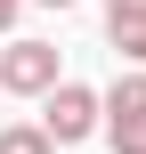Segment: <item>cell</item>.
I'll use <instances>...</instances> for the list:
<instances>
[{
  "label": "cell",
  "mask_w": 146,
  "mask_h": 154,
  "mask_svg": "<svg viewBox=\"0 0 146 154\" xmlns=\"http://www.w3.org/2000/svg\"><path fill=\"white\" fill-rule=\"evenodd\" d=\"M138 114H146V73L130 65V73H122L106 97H98V122H138Z\"/></svg>",
  "instance_id": "obj_4"
},
{
  "label": "cell",
  "mask_w": 146,
  "mask_h": 154,
  "mask_svg": "<svg viewBox=\"0 0 146 154\" xmlns=\"http://www.w3.org/2000/svg\"><path fill=\"white\" fill-rule=\"evenodd\" d=\"M98 130H106L114 154H146V114H138V122H98Z\"/></svg>",
  "instance_id": "obj_6"
},
{
  "label": "cell",
  "mask_w": 146,
  "mask_h": 154,
  "mask_svg": "<svg viewBox=\"0 0 146 154\" xmlns=\"http://www.w3.org/2000/svg\"><path fill=\"white\" fill-rule=\"evenodd\" d=\"M49 81H65L57 73V41H8L0 49V89L8 97H41Z\"/></svg>",
  "instance_id": "obj_2"
},
{
  "label": "cell",
  "mask_w": 146,
  "mask_h": 154,
  "mask_svg": "<svg viewBox=\"0 0 146 154\" xmlns=\"http://www.w3.org/2000/svg\"><path fill=\"white\" fill-rule=\"evenodd\" d=\"M106 41L122 49V65H146V0H106Z\"/></svg>",
  "instance_id": "obj_3"
},
{
  "label": "cell",
  "mask_w": 146,
  "mask_h": 154,
  "mask_svg": "<svg viewBox=\"0 0 146 154\" xmlns=\"http://www.w3.org/2000/svg\"><path fill=\"white\" fill-rule=\"evenodd\" d=\"M16 16H24V0H0V32H8V24H16Z\"/></svg>",
  "instance_id": "obj_7"
},
{
  "label": "cell",
  "mask_w": 146,
  "mask_h": 154,
  "mask_svg": "<svg viewBox=\"0 0 146 154\" xmlns=\"http://www.w3.org/2000/svg\"><path fill=\"white\" fill-rule=\"evenodd\" d=\"M41 130H49V146H81L98 130V89L89 81H49L41 89Z\"/></svg>",
  "instance_id": "obj_1"
},
{
  "label": "cell",
  "mask_w": 146,
  "mask_h": 154,
  "mask_svg": "<svg viewBox=\"0 0 146 154\" xmlns=\"http://www.w3.org/2000/svg\"><path fill=\"white\" fill-rule=\"evenodd\" d=\"M0 154H57L41 122H0Z\"/></svg>",
  "instance_id": "obj_5"
},
{
  "label": "cell",
  "mask_w": 146,
  "mask_h": 154,
  "mask_svg": "<svg viewBox=\"0 0 146 154\" xmlns=\"http://www.w3.org/2000/svg\"><path fill=\"white\" fill-rule=\"evenodd\" d=\"M41 8H73V0H41Z\"/></svg>",
  "instance_id": "obj_8"
}]
</instances>
